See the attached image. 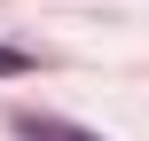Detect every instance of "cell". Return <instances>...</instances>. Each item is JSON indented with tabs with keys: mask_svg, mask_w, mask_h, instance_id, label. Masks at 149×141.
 I'll use <instances>...</instances> for the list:
<instances>
[{
	"mask_svg": "<svg viewBox=\"0 0 149 141\" xmlns=\"http://www.w3.org/2000/svg\"><path fill=\"white\" fill-rule=\"evenodd\" d=\"M16 133L24 141H94V133H79V126H63V118H16Z\"/></svg>",
	"mask_w": 149,
	"mask_h": 141,
	"instance_id": "obj_1",
	"label": "cell"
},
{
	"mask_svg": "<svg viewBox=\"0 0 149 141\" xmlns=\"http://www.w3.org/2000/svg\"><path fill=\"white\" fill-rule=\"evenodd\" d=\"M0 71H31V63H24V55H16V47H0Z\"/></svg>",
	"mask_w": 149,
	"mask_h": 141,
	"instance_id": "obj_2",
	"label": "cell"
}]
</instances>
